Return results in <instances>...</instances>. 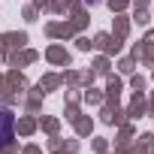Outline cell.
Listing matches in <instances>:
<instances>
[{"label": "cell", "mask_w": 154, "mask_h": 154, "mask_svg": "<svg viewBox=\"0 0 154 154\" xmlns=\"http://www.w3.org/2000/svg\"><path fill=\"white\" fill-rule=\"evenodd\" d=\"M12 136H15V115H12V109L0 103V151L12 145Z\"/></svg>", "instance_id": "cell-1"}]
</instances>
